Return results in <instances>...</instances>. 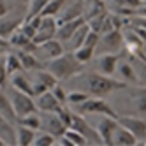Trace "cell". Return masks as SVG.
<instances>
[{"instance_id": "17", "label": "cell", "mask_w": 146, "mask_h": 146, "mask_svg": "<svg viewBox=\"0 0 146 146\" xmlns=\"http://www.w3.org/2000/svg\"><path fill=\"white\" fill-rule=\"evenodd\" d=\"M18 56H19V62H21V67L25 72H34V70H39V69H44V64L34 51H21L18 49L16 51Z\"/></svg>"}, {"instance_id": "31", "label": "cell", "mask_w": 146, "mask_h": 146, "mask_svg": "<svg viewBox=\"0 0 146 146\" xmlns=\"http://www.w3.org/2000/svg\"><path fill=\"white\" fill-rule=\"evenodd\" d=\"M74 55L76 58L81 62V64H88L95 58V48H90V46H79L78 49H74Z\"/></svg>"}, {"instance_id": "41", "label": "cell", "mask_w": 146, "mask_h": 146, "mask_svg": "<svg viewBox=\"0 0 146 146\" xmlns=\"http://www.w3.org/2000/svg\"><path fill=\"white\" fill-rule=\"evenodd\" d=\"M14 4H16L18 7H21V9H25V7H28V4H30V0H14Z\"/></svg>"}, {"instance_id": "21", "label": "cell", "mask_w": 146, "mask_h": 146, "mask_svg": "<svg viewBox=\"0 0 146 146\" xmlns=\"http://www.w3.org/2000/svg\"><path fill=\"white\" fill-rule=\"evenodd\" d=\"M9 44L14 46L16 49H21V51H35V48H37V44L30 37H27L19 28L9 37Z\"/></svg>"}, {"instance_id": "10", "label": "cell", "mask_w": 146, "mask_h": 146, "mask_svg": "<svg viewBox=\"0 0 146 146\" xmlns=\"http://www.w3.org/2000/svg\"><path fill=\"white\" fill-rule=\"evenodd\" d=\"M118 62H120V53H100L95 58V69L100 74L114 76Z\"/></svg>"}, {"instance_id": "38", "label": "cell", "mask_w": 146, "mask_h": 146, "mask_svg": "<svg viewBox=\"0 0 146 146\" xmlns=\"http://www.w3.org/2000/svg\"><path fill=\"white\" fill-rule=\"evenodd\" d=\"M7 79H9V74H7V69H5V53L2 51L0 53V88L5 86Z\"/></svg>"}, {"instance_id": "5", "label": "cell", "mask_w": 146, "mask_h": 146, "mask_svg": "<svg viewBox=\"0 0 146 146\" xmlns=\"http://www.w3.org/2000/svg\"><path fill=\"white\" fill-rule=\"evenodd\" d=\"M123 48H125L123 32H121V28H116V30H111V32L100 34L95 53L97 55H100V53H120Z\"/></svg>"}, {"instance_id": "12", "label": "cell", "mask_w": 146, "mask_h": 146, "mask_svg": "<svg viewBox=\"0 0 146 146\" xmlns=\"http://www.w3.org/2000/svg\"><path fill=\"white\" fill-rule=\"evenodd\" d=\"M34 99H35L37 111H40V113H56V111H60V108H64L51 90L40 93V95H35Z\"/></svg>"}, {"instance_id": "3", "label": "cell", "mask_w": 146, "mask_h": 146, "mask_svg": "<svg viewBox=\"0 0 146 146\" xmlns=\"http://www.w3.org/2000/svg\"><path fill=\"white\" fill-rule=\"evenodd\" d=\"M76 111L81 114H106L111 118H118V113L108 100H104V97H88L85 102H81L76 106Z\"/></svg>"}, {"instance_id": "13", "label": "cell", "mask_w": 146, "mask_h": 146, "mask_svg": "<svg viewBox=\"0 0 146 146\" xmlns=\"http://www.w3.org/2000/svg\"><path fill=\"white\" fill-rule=\"evenodd\" d=\"M83 13H85V2L83 0H74L72 4H69V0L65 2V5L62 7V11L56 14V21L64 23V21H70V19L81 18ZM85 18V16H83Z\"/></svg>"}, {"instance_id": "4", "label": "cell", "mask_w": 146, "mask_h": 146, "mask_svg": "<svg viewBox=\"0 0 146 146\" xmlns=\"http://www.w3.org/2000/svg\"><path fill=\"white\" fill-rule=\"evenodd\" d=\"M9 99H11V104H13V109L16 113L18 120L27 116L30 113H37V106H35V99L32 95H28V93H23L16 88L11 86V90L7 92Z\"/></svg>"}, {"instance_id": "8", "label": "cell", "mask_w": 146, "mask_h": 146, "mask_svg": "<svg viewBox=\"0 0 146 146\" xmlns=\"http://www.w3.org/2000/svg\"><path fill=\"white\" fill-rule=\"evenodd\" d=\"M58 85V79L51 74V72L46 69H39L35 70V76L32 79V86H34V97L35 95H40V93H44L48 90H51L53 86Z\"/></svg>"}, {"instance_id": "9", "label": "cell", "mask_w": 146, "mask_h": 146, "mask_svg": "<svg viewBox=\"0 0 146 146\" xmlns=\"http://www.w3.org/2000/svg\"><path fill=\"white\" fill-rule=\"evenodd\" d=\"M56 28H58L56 16H42L40 25L37 28V34L34 37V42L35 44H42V42H46V40L53 39L56 35Z\"/></svg>"}, {"instance_id": "20", "label": "cell", "mask_w": 146, "mask_h": 146, "mask_svg": "<svg viewBox=\"0 0 146 146\" xmlns=\"http://www.w3.org/2000/svg\"><path fill=\"white\" fill-rule=\"evenodd\" d=\"M86 21V19L85 18H76V19H70V21H64V23H58V28H56V39L58 40H62V42H67V40H69V37L72 35V34H74L76 32V28L79 27V25H83V23H85Z\"/></svg>"}, {"instance_id": "11", "label": "cell", "mask_w": 146, "mask_h": 146, "mask_svg": "<svg viewBox=\"0 0 146 146\" xmlns=\"http://www.w3.org/2000/svg\"><path fill=\"white\" fill-rule=\"evenodd\" d=\"M40 129H44L51 135H55L56 139L60 137V135H64L65 130H67V127L64 125V121L58 118L56 113H46V114H42V116H40Z\"/></svg>"}, {"instance_id": "42", "label": "cell", "mask_w": 146, "mask_h": 146, "mask_svg": "<svg viewBox=\"0 0 146 146\" xmlns=\"http://www.w3.org/2000/svg\"><path fill=\"white\" fill-rule=\"evenodd\" d=\"M132 55H137V56H141L143 60H146V44L143 46V49H139V51H135V53H132Z\"/></svg>"}, {"instance_id": "33", "label": "cell", "mask_w": 146, "mask_h": 146, "mask_svg": "<svg viewBox=\"0 0 146 146\" xmlns=\"http://www.w3.org/2000/svg\"><path fill=\"white\" fill-rule=\"evenodd\" d=\"M18 123H19V125H25V127L32 129V130H39V129H40V114L30 113V114H27V116L19 118Z\"/></svg>"}, {"instance_id": "6", "label": "cell", "mask_w": 146, "mask_h": 146, "mask_svg": "<svg viewBox=\"0 0 146 146\" xmlns=\"http://www.w3.org/2000/svg\"><path fill=\"white\" fill-rule=\"evenodd\" d=\"M70 129H76L86 137L88 144H102V139L97 132V129H93L92 125L83 118V114L78 111H72V120H70Z\"/></svg>"}, {"instance_id": "35", "label": "cell", "mask_w": 146, "mask_h": 146, "mask_svg": "<svg viewBox=\"0 0 146 146\" xmlns=\"http://www.w3.org/2000/svg\"><path fill=\"white\" fill-rule=\"evenodd\" d=\"M65 137L72 143V146H85V144H88V141H86V137H85V135H83L81 132H78L76 129H67L65 130Z\"/></svg>"}, {"instance_id": "25", "label": "cell", "mask_w": 146, "mask_h": 146, "mask_svg": "<svg viewBox=\"0 0 146 146\" xmlns=\"http://www.w3.org/2000/svg\"><path fill=\"white\" fill-rule=\"evenodd\" d=\"M0 114L9 121V123H18V116L16 113L13 109V104H11V99H9V95L5 92H2V88H0Z\"/></svg>"}, {"instance_id": "34", "label": "cell", "mask_w": 146, "mask_h": 146, "mask_svg": "<svg viewBox=\"0 0 146 146\" xmlns=\"http://www.w3.org/2000/svg\"><path fill=\"white\" fill-rule=\"evenodd\" d=\"M65 2H67V0H49L40 14H42V16H56L62 11V7L65 5Z\"/></svg>"}, {"instance_id": "32", "label": "cell", "mask_w": 146, "mask_h": 146, "mask_svg": "<svg viewBox=\"0 0 146 146\" xmlns=\"http://www.w3.org/2000/svg\"><path fill=\"white\" fill-rule=\"evenodd\" d=\"M56 144V137L51 135L49 132H35V137H34V143L32 146H55Z\"/></svg>"}, {"instance_id": "14", "label": "cell", "mask_w": 146, "mask_h": 146, "mask_svg": "<svg viewBox=\"0 0 146 146\" xmlns=\"http://www.w3.org/2000/svg\"><path fill=\"white\" fill-rule=\"evenodd\" d=\"M23 19H25V14H9L7 13L5 16H2L0 18V37L9 40V37L23 23Z\"/></svg>"}, {"instance_id": "37", "label": "cell", "mask_w": 146, "mask_h": 146, "mask_svg": "<svg viewBox=\"0 0 146 146\" xmlns=\"http://www.w3.org/2000/svg\"><path fill=\"white\" fill-rule=\"evenodd\" d=\"M88 97H90V95H88L85 90H72V92L67 93V102L72 104V106H78V104L85 102Z\"/></svg>"}, {"instance_id": "29", "label": "cell", "mask_w": 146, "mask_h": 146, "mask_svg": "<svg viewBox=\"0 0 146 146\" xmlns=\"http://www.w3.org/2000/svg\"><path fill=\"white\" fill-rule=\"evenodd\" d=\"M130 62L135 69V76H137V85L146 86V60H143L137 55H130Z\"/></svg>"}, {"instance_id": "44", "label": "cell", "mask_w": 146, "mask_h": 146, "mask_svg": "<svg viewBox=\"0 0 146 146\" xmlns=\"http://www.w3.org/2000/svg\"><path fill=\"white\" fill-rule=\"evenodd\" d=\"M139 144H144V146H146V137H144V139H143V141H141Z\"/></svg>"}, {"instance_id": "18", "label": "cell", "mask_w": 146, "mask_h": 146, "mask_svg": "<svg viewBox=\"0 0 146 146\" xmlns=\"http://www.w3.org/2000/svg\"><path fill=\"white\" fill-rule=\"evenodd\" d=\"M114 76H116L120 81L123 83H127V85L134 86V85H137V76H135V69L132 65V62L127 60V62H118V67H116V72H114Z\"/></svg>"}, {"instance_id": "40", "label": "cell", "mask_w": 146, "mask_h": 146, "mask_svg": "<svg viewBox=\"0 0 146 146\" xmlns=\"http://www.w3.org/2000/svg\"><path fill=\"white\" fill-rule=\"evenodd\" d=\"M9 13V7H7V4L4 2V0H0V18L2 16H5Z\"/></svg>"}, {"instance_id": "15", "label": "cell", "mask_w": 146, "mask_h": 146, "mask_svg": "<svg viewBox=\"0 0 146 146\" xmlns=\"http://www.w3.org/2000/svg\"><path fill=\"white\" fill-rule=\"evenodd\" d=\"M118 127V120L116 118H111V116H106L102 114V118L97 121V132L102 139V144H113V134Z\"/></svg>"}, {"instance_id": "36", "label": "cell", "mask_w": 146, "mask_h": 146, "mask_svg": "<svg viewBox=\"0 0 146 146\" xmlns=\"http://www.w3.org/2000/svg\"><path fill=\"white\" fill-rule=\"evenodd\" d=\"M48 2H49V0H30V4H28V7H27V14H25V18H32V16L40 14Z\"/></svg>"}, {"instance_id": "16", "label": "cell", "mask_w": 146, "mask_h": 146, "mask_svg": "<svg viewBox=\"0 0 146 146\" xmlns=\"http://www.w3.org/2000/svg\"><path fill=\"white\" fill-rule=\"evenodd\" d=\"M64 51H65L64 42H62V40H58L56 37H53V39L46 40V42H42V44H37V48H35L34 53H42L44 60H51V58L60 56Z\"/></svg>"}, {"instance_id": "7", "label": "cell", "mask_w": 146, "mask_h": 146, "mask_svg": "<svg viewBox=\"0 0 146 146\" xmlns=\"http://www.w3.org/2000/svg\"><path fill=\"white\" fill-rule=\"evenodd\" d=\"M116 120H118V123L121 125V127H125L129 132H132L135 137H137L139 143L146 137V120L143 116H134V114H129V116H118Z\"/></svg>"}, {"instance_id": "26", "label": "cell", "mask_w": 146, "mask_h": 146, "mask_svg": "<svg viewBox=\"0 0 146 146\" xmlns=\"http://www.w3.org/2000/svg\"><path fill=\"white\" fill-rule=\"evenodd\" d=\"M14 129H16V144L18 146H32L37 130H32V129L25 127V125H19V123Z\"/></svg>"}, {"instance_id": "23", "label": "cell", "mask_w": 146, "mask_h": 146, "mask_svg": "<svg viewBox=\"0 0 146 146\" xmlns=\"http://www.w3.org/2000/svg\"><path fill=\"white\" fill-rule=\"evenodd\" d=\"M130 104L135 114L146 116V86L144 88H135L130 93Z\"/></svg>"}, {"instance_id": "28", "label": "cell", "mask_w": 146, "mask_h": 146, "mask_svg": "<svg viewBox=\"0 0 146 146\" xmlns=\"http://www.w3.org/2000/svg\"><path fill=\"white\" fill-rule=\"evenodd\" d=\"M0 137L5 141V144H16V129L13 123H9L0 114Z\"/></svg>"}, {"instance_id": "43", "label": "cell", "mask_w": 146, "mask_h": 146, "mask_svg": "<svg viewBox=\"0 0 146 146\" xmlns=\"http://www.w3.org/2000/svg\"><path fill=\"white\" fill-rule=\"evenodd\" d=\"M9 46H11V44H9V40H7V39H2V37H0V49L4 51V49H7Z\"/></svg>"}, {"instance_id": "39", "label": "cell", "mask_w": 146, "mask_h": 146, "mask_svg": "<svg viewBox=\"0 0 146 146\" xmlns=\"http://www.w3.org/2000/svg\"><path fill=\"white\" fill-rule=\"evenodd\" d=\"M51 92L55 93V97L60 100V104H62V106H65V104H67V92L64 90V86L56 85V86H53V88H51Z\"/></svg>"}, {"instance_id": "27", "label": "cell", "mask_w": 146, "mask_h": 146, "mask_svg": "<svg viewBox=\"0 0 146 146\" xmlns=\"http://www.w3.org/2000/svg\"><path fill=\"white\" fill-rule=\"evenodd\" d=\"M90 32V25L85 21L83 25H79L78 28H76V32L72 34L70 37H69V51H74V49H78L79 46H83V40H85V37H86V34Z\"/></svg>"}, {"instance_id": "1", "label": "cell", "mask_w": 146, "mask_h": 146, "mask_svg": "<svg viewBox=\"0 0 146 146\" xmlns=\"http://www.w3.org/2000/svg\"><path fill=\"white\" fill-rule=\"evenodd\" d=\"M72 83L83 86L88 95L92 97H106L109 93H116L125 88H129L127 83L120 81L114 76H106L100 72H79L78 76L72 78Z\"/></svg>"}, {"instance_id": "2", "label": "cell", "mask_w": 146, "mask_h": 146, "mask_svg": "<svg viewBox=\"0 0 146 146\" xmlns=\"http://www.w3.org/2000/svg\"><path fill=\"white\" fill-rule=\"evenodd\" d=\"M46 69L58 81H67V79H72L74 76H78L79 72L85 70V64H81L76 58L74 51H64L60 56L48 60Z\"/></svg>"}, {"instance_id": "24", "label": "cell", "mask_w": 146, "mask_h": 146, "mask_svg": "<svg viewBox=\"0 0 146 146\" xmlns=\"http://www.w3.org/2000/svg\"><path fill=\"white\" fill-rule=\"evenodd\" d=\"M11 86L23 92V93H28V95L34 97V86H32V79H28L27 74H23L21 72H16V74L11 76Z\"/></svg>"}, {"instance_id": "19", "label": "cell", "mask_w": 146, "mask_h": 146, "mask_svg": "<svg viewBox=\"0 0 146 146\" xmlns=\"http://www.w3.org/2000/svg\"><path fill=\"white\" fill-rule=\"evenodd\" d=\"M121 32H123V42H125V48H127L129 55L143 49V46H144L143 39L139 37V34L135 32L130 25H127V28H121Z\"/></svg>"}, {"instance_id": "30", "label": "cell", "mask_w": 146, "mask_h": 146, "mask_svg": "<svg viewBox=\"0 0 146 146\" xmlns=\"http://www.w3.org/2000/svg\"><path fill=\"white\" fill-rule=\"evenodd\" d=\"M5 69H7L9 78H11L13 74H16V72H21L23 70L21 62H19V56H18L16 51H7V53H5Z\"/></svg>"}, {"instance_id": "22", "label": "cell", "mask_w": 146, "mask_h": 146, "mask_svg": "<svg viewBox=\"0 0 146 146\" xmlns=\"http://www.w3.org/2000/svg\"><path fill=\"white\" fill-rule=\"evenodd\" d=\"M137 143H139L137 137L118 123L116 130H114V134H113V144L114 146H134V144H137Z\"/></svg>"}]
</instances>
